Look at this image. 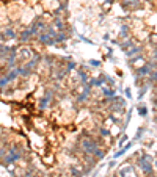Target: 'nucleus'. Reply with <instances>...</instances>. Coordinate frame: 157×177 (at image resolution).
I'll use <instances>...</instances> for the list:
<instances>
[{"label":"nucleus","instance_id":"1","mask_svg":"<svg viewBox=\"0 0 157 177\" xmlns=\"http://www.w3.org/2000/svg\"><path fill=\"white\" fill-rule=\"evenodd\" d=\"M82 147H83V151L88 152V154H96V151H98V144L93 138L82 140Z\"/></svg>","mask_w":157,"mask_h":177},{"label":"nucleus","instance_id":"2","mask_svg":"<svg viewBox=\"0 0 157 177\" xmlns=\"http://www.w3.org/2000/svg\"><path fill=\"white\" fill-rule=\"evenodd\" d=\"M19 157H20V152H17V147H13L11 151H8V157L5 158V165H10L11 161L19 160Z\"/></svg>","mask_w":157,"mask_h":177},{"label":"nucleus","instance_id":"3","mask_svg":"<svg viewBox=\"0 0 157 177\" xmlns=\"http://www.w3.org/2000/svg\"><path fill=\"white\" fill-rule=\"evenodd\" d=\"M148 160H149L148 155H146L145 158H141V160H140L141 169H143V173H145V174H152V166H151V163H149Z\"/></svg>","mask_w":157,"mask_h":177},{"label":"nucleus","instance_id":"4","mask_svg":"<svg viewBox=\"0 0 157 177\" xmlns=\"http://www.w3.org/2000/svg\"><path fill=\"white\" fill-rule=\"evenodd\" d=\"M39 41H41L43 44H46V46L55 43V39H53V38L49 35V33H43V35H39Z\"/></svg>","mask_w":157,"mask_h":177},{"label":"nucleus","instance_id":"5","mask_svg":"<svg viewBox=\"0 0 157 177\" xmlns=\"http://www.w3.org/2000/svg\"><path fill=\"white\" fill-rule=\"evenodd\" d=\"M151 67H152V63H146L143 67H140V69L137 71V75H140V77H145V75H148L149 74V71H151Z\"/></svg>","mask_w":157,"mask_h":177},{"label":"nucleus","instance_id":"6","mask_svg":"<svg viewBox=\"0 0 157 177\" xmlns=\"http://www.w3.org/2000/svg\"><path fill=\"white\" fill-rule=\"evenodd\" d=\"M122 5L126 6V8H138V3H137V0H124V2H122Z\"/></svg>","mask_w":157,"mask_h":177},{"label":"nucleus","instance_id":"7","mask_svg":"<svg viewBox=\"0 0 157 177\" xmlns=\"http://www.w3.org/2000/svg\"><path fill=\"white\" fill-rule=\"evenodd\" d=\"M102 91H104V94H105V96H108V97H113L115 96V91L110 90V88H107V86H102Z\"/></svg>","mask_w":157,"mask_h":177},{"label":"nucleus","instance_id":"8","mask_svg":"<svg viewBox=\"0 0 157 177\" xmlns=\"http://www.w3.org/2000/svg\"><path fill=\"white\" fill-rule=\"evenodd\" d=\"M47 100H49V97H44V99H41V108H46L47 105H49V102H47Z\"/></svg>","mask_w":157,"mask_h":177},{"label":"nucleus","instance_id":"9","mask_svg":"<svg viewBox=\"0 0 157 177\" xmlns=\"http://www.w3.org/2000/svg\"><path fill=\"white\" fill-rule=\"evenodd\" d=\"M53 24H55V28H58V30H61V27H63V24H61L60 19H55V22H53Z\"/></svg>","mask_w":157,"mask_h":177},{"label":"nucleus","instance_id":"10","mask_svg":"<svg viewBox=\"0 0 157 177\" xmlns=\"http://www.w3.org/2000/svg\"><path fill=\"white\" fill-rule=\"evenodd\" d=\"M140 52V47H134V49H131V52H127L129 55H135V53Z\"/></svg>","mask_w":157,"mask_h":177},{"label":"nucleus","instance_id":"11","mask_svg":"<svg viewBox=\"0 0 157 177\" xmlns=\"http://www.w3.org/2000/svg\"><path fill=\"white\" fill-rule=\"evenodd\" d=\"M79 75H80V80H82V83H85V85H86V74H83V72H80V74H79Z\"/></svg>","mask_w":157,"mask_h":177},{"label":"nucleus","instance_id":"12","mask_svg":"<svg viewBox=\"0 0 157 177\" xmlns=\"http://www.w3.org/2000/svg\"><path fill=\"white\" fill-rule=\"evenodd\" d=\"M138 111H140V114H141V116H146V113H148L146 107H145V108H143V107H140V108H138Z\"/></svg>","mask_w":157,"mask_h":177},{"label":"nucleus","instance_id":"13","mask_svg":"<svg viewBox=\"0 0 157 177\" xmlns=\"http://www.w3.org/2000/svg\"><path fill=\"white\" fill-rule=\"evenodd\" d=\"M121 35H122V36H126V35H127V27H126V25L121 28Z\"/></svg>","mask_w":157,"mask_h":177},{"label":"nucleus","instance_id":"14","mask_svg":"<svg viewBox=\"0 0 157 177\" xmlns=\"http://www.w3.org/2000/svg\"><path fill=\"white\" fill-rule=\"evenodd\" d=\"M74 67H76V64H74V63H72V61H71V63H68V71H71V69H74Z\"/></svg>","mask_w":157,"mask_h":177},{"label":"nucleus","instance_id":"15","mask_svg":"<svg viewBox=\"0 0 157 177\" xmlns=\"http://www.w3.org/2000/svg\"><path fill=\"white\" fill-rule=\"evenodd\" d=\"M90 63H91V66H96V67L99 66V61H96V60H91Z\"/></svg>","mask_w":157,"mask_h":177},{"label":"nucleus","instance_id":"16","mask_svg":"<svg viewBox=\"0 0 157 177\" xmlns=\"http://www.w3.org/2000/svg\"><path fill=\"white\" fill-rule=\"evenodd\" d=\"M126 141H127V137H122L121 141H119V144H122V143H126Z\"/></svg>","mask_w":157,"mask_h":177},{"label":"nucleus","instance_id":"17","mask_svg":"<svg viewBox=\"0 0 157 177\" xmlns=\"http://www.w3.org/2000/svg\"><path fill=\"white\" fill-rule=\"evenodd\" d=\"M146 2H149V0H146Z\"/></svg>","mask_w":157,"mask_h":177}]
</instances>
